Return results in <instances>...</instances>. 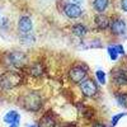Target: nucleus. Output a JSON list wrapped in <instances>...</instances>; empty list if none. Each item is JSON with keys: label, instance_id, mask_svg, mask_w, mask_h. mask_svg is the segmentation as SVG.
<instances>
[{"label": "nucleus", "instance_id": "dca6fc26", "mask_svg": "<svg viewBox=\"0 0 127 127\" xmlns=\"http://www.w3.org/2000/svg\"><path fill=\"white\" fill-rule=\"evenodd\" d=\"M117 102L121 104V105H123V107H127V95H125V94H117Z\"/></svg>", "mask_w": 127, "mask_h": 127}, {"label": "nucleus", "instance_id": "0eeeda50", "mask_svg": "<svg viewBox=\"0 0 127 127\" xmlns=\"http://www.w3.org/2000/svg\"><path fill=\"white\" fill-rule=\"evenodd\" d=\"M64 13H65L69 18H79L83 13V10L78 4L69 3V4L65 5V8H64Z\"/></svg>", "mask_w": 127, "mask_h": 127}, {"label": "nucleus", "instance_id": "f03ea898", "mask_svg": "<svg viewBox=\"0 0 127 127\" xmlns=\"http://www.w3.org/2000/svg\"><path fill=\"white\" fill-rule=\"evenodd\" d=\"M22 105H23V108L27 109V111L36 112V111H38L41 108V105H42V98H41L39 94H37L34 92H29V93L23 95Z\"/></svg>", "mask_w": 127, "mask_h": 127}, {"label": "nucleus", "instance_id": "2eb2a0df", "mask_svg": "<svg viewBox=\"0 0 127 127\" xmlns=\"http://www.w3.org/2000/svg\"><path fill=\"white\" fill-rule=\"evenodd\" d=\"M114 80L118 84H126L127 83V75H125V74H122L121 71H118V72L114 74Z\"/></svg>", "mask_w": 127, "mask_h": 127}, {"label": "nucleus", "instance_id": "1a4fd4ad", "mask_svg": "<svg viewBox=\"0 0 127 127\" xmlns=\"http://www.w3.org/2000/svg\"><path fill=\"white\" fill-rule=\"evenodd\" d=\"M20 117H19V113L17 111H9L5 116H4V122L12 125V123H15V122H19Z\"/></svg>", "mask_w": 127, "mask_h": 127}, {"label": "nucleus", "instance_id": "4468645a", "mask_svg": "<svg viewBox=\"0 0 127 127\" xmlns=\"http://www.w3.org/2000/svg\"><path fill=\"white\" fill-rule=\"evenodd\" d=\"M42 70H43V67H42L41 64H34V65H32L31 69H29L31 74H32L34 78H38V76L42 75Z\"/></svg>", "mask_w": 127, "mask_h": 127}, {"label": "nucleus", "instance_id": "6ab92c4d", "mask_svg": "<svg viewBox=\"0 0 127 127\" xmlns=\"http://www.w3.org/2000/svg\"><path fill=\"white\" fill-rule=\"evenodd\" d=\"M125 116H126V113H118V114H116L114 117L112 118V126H116V125H117V122H118L122 117H125Z\"/></svg>", "mask_w": 127, "mask_h": 127}, {"label": "nucleus", "instance_id": "393cba45", "mask_svg": "<svg viewBox=\"0 0 127 127\" xmlns=\"http://www.w3.org/2000/svg\"><path fill=\"white\" fill-rule=\"evenodd\" d=\"M28 127H37V126H28Z\"/></svg>", "mask_w": 127, "mask_h": 127}, {"label": "nucleus", "instance_id": "4be33fe9", "mask_svg": "<svg viewBox=\"0 0 127 127\" xmlns=\"http://www.w3.org/2000/svg\"><path fill=\"white\" fill-rule=\"evenodd\" d=\"M19 126V122H15V123H12V125H9V127H18Z\"/></svg>", "mask_w": 127, "mask_h": 127}, {"label": "nucleus", "instance_id": "7ed1b4c3", "mask_svg": "<svg viewBox=\"0 0 127 127\" xmlns=\"http://www.w3.org/2000/svg\"><path fill=\"white\" fill-rule=\"evenodd\" d=\"M69 76H70L71 81H74V83H83L87 79L88 72H87L85 67H83L80 65H76V66L71 67V70L69 71Z\"/></svg>", "mask_w": 127, "mask_h": 127}, {"label": "nucleus", "instance_id": "9d476101", "mask_svg": "<svg viewBox=\"0 0 127 127\" xmlns=\"http://www.w3.org/2000/svg\"><path fill=\"white\" fill-rule=\"evenodd\" d=\"M95 24H97L98 28H100V29H105L107 27H109V19L103 14H98L95 17Z\"/></svg>", "mask_w": 127, "mask_h": 127}, {"label": "nucleus", "instance_id": "9b49d317", "mask_svg": "<svg viewBox=\"0 0 127 127\" xmlns=\"http://www.w3.org/2000/svg\"><path fill=\"white\" fill-rule=\"evenodd\" d=\"M38 127H56V122L51 116L46 114L45 117H42V120L39 121V126Z\"/></svg>", "mask_w": 127, "mask_h": 127}, {"label": "nucleus", "instance_id": "412c9836", "mask_svg": "<svg viewBox=\"0 0 127 127\" xmlns=\"http://www.w3.org/2000/svg\"><path fill=\"white\" fill-rule=\"evenodd\" d=\"M121 8L125 12H127V0H121Z\"/></svg>", "mask_w": 127, "mask_h": 127}, {"label": "nucleus", "instance_id": "5701e85b", "mask_svg": "<svg viewBox=\"0 0 127 127\" xmlns=\"http://www.w3.org/2000/svg\"><path fill=\"white\" fill-rule=\"evenodd\" d=\"M93 127H105V126H104V125H102V123H95Z\"/></svg>", "mask_w": 127, "mask_h": 127}, {"label": "nucleus", "instance_id": "20e7f679", "mask_svg": "<svg viewBox=\"0 0 127 127\" xmlns=\"http://www.w3.org/2000/svg\"><path fill=\"white\" fill-rule=\"evenodd\" d=\"M80 90H81V93L85 95V97L92 98V97H94V95L97 94L98 87L92 79H85L83 83H80Z\"/></svg>", "mask_w": 127, "mask_h": 127}, {"label": "nucleus", "instance_id": "aec40b11", "mask_svg": "<svg viewBox=\"0 0 127 127\" xmlns=\"http://www.w3.org/2000/svg\"><path fill=\"white\" fill-rule=\"evenodd\" d=\"M114 47H116V50H117V52H118V54H122V55L125 54V50H123V47H122L121 45H116Z\"/></svg>", "mask_w": 127, "mask_h": 127}, {"label": "nucleus", "instance_id": "39448f33", "mask_svg": "<svg viewBox=\"0 0 127 127\" xmlns=\"http://www.w3.org/2000/svg\"><path fill=\"white\" fill-rule=\"evenodd\" d=\"M32 29H33V22H32L31 17L22 15L18 20V31L23 34H28Z\"/></svg>", "mask_w": 127, "mask_h": 127}, {"label": "nucleus", "instance_id": "a211bd4d", "mask_svg": "<svg viewBox=\"0 0 127 127\" xmlns=\"http://www.w3.org/2000/svg\"><path fill=\"white\" fill-rule=\"evenodd\" d=\"M95 75H97V79L100 84H105V74L102 70H98L97 72H95Z\"/></svg>", "mask_w": 127, "mask_h": 127}, {"label": "nucleus", "instance_id": "f8f14e48", "mask_svg": "<svg viewBox=\"0 0 127 127\" xmlns=\"http://www.w3.org/2000/svg\"><path fill=\"white\" fill-rule=\"evenodd\" d=\"M107 6H108V0H94L93 1V8L99 13L104 12Z\"/></svg>", "mask_w": 127, "mask_h": 127}, {"label": "nucleus", "instance_id": "423d86ee", "mask_svg": "<svg viewBox=\"0 0 127 127\" xmlns=\"http://www.w3.org/2000/svg\"><path fill=\"white\" fill-rule=\"evenodd\" d=\"M6 62H8V65L19 67L26 62V56L22 52H12V54H9L6 56Z\"/></svg>", "mask_w": 127, "mask_h": 127}, {"label": "nucleus", "instance_id": "ddd939ff", "mask_svg": "<svg viewBox=\"0 0 127 127\" xmlns=\"http://www.w3.org/2000/svg\"><path fill=\"white\" fill-rule=\"evenodd\" d=\"M72 33L75 34V36H78V37H84L85 36V33H87V28H85V26L84 24H75L72 27Z\"/></svg>", "mask_w": 127, "mask_h": 127}, {"label": "nucleus", "instance_id": "b1692460", "mask_svg": "<svg viewBox=\"0 0 127 127\" xmlns=\"http://www.w3.org/2000/svg\"><path fill=\"white\" fill-rule=\"evenodd\" d=\"M74 1H75V4H78V3H80L81 0H74Z\"/></svg>", "mask_w": 127, "mask_h": 127}, {"label": "nucleus", "instance_id": "f3484780", "mask_svg": "<svg viewBox=\"0 0 127 127\" xmlns=\"http://www.w3.org/2000/svg\"><path fill=\"white\" fill-rule=\"evenodd\" d=\"M108 54H109V57H111V60H117V57H118V52H117V50H116V47L113 46V47H108Z\"/></svg>", "mask_w": 127, "mask_h": 127}, {"label": "nucleus", "instance_id": "6e6552de", "mask_svg": "<svg viewBox=\"0 0 127 127\" xmlns=\"http://www.w3.org/2000/svg\"><path fill=\"white\" fill-rule=\"evenodd\" d=\"M109 28L112 31V33L120 36L126 32V23L122 19H114V20H112V23H109Z\"/></svg>", "mask_w": 127, "mask_h": 127}, {"label": "nucleus", "instance_id": "f257e3e1", "mask_svg": "<svg viewBox=\"0 0 127 127\" xmlns=\"http://www.w3.org/2000/svg\"><path fill=\"white\" fill-rule=\"evenodd\" d=\"M22 81V75L15 71H8L0 76V89H13Z\"/></svg>", "mask_w": 127, "mask_h": 127}]
</instances>
